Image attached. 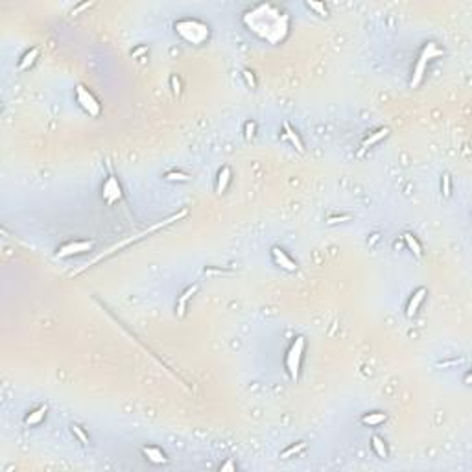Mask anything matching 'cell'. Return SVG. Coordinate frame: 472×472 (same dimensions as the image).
<instances>
[{
    "mask_svg": "<svg viewBox=\"0 0 472 472\" xmlns=\"http://www.w3.org/2000/svg\"><path fill=\"white\" fill-rule=\"evenodd\" d=\"M244 24L257 33L260 39H264L271 45L281 43L288 35L289 21L288 15L282 9L275 8L271 4H259L251 11L244 15Z\"/></svg>",
    "mask_w": 472,
    "mask_h": 472,
    "instance_id": "6da1fadb",
    "label": "cell"
},
{
    "mask_svg": "<svg viewBox=\"0 0 472 472\" xmlns=\"http://www.w3.org/2000/svg\"><path fill=\"white\" fill-rule=\"evenodd\" d=\"M175 31L190 45H201L209 39V26L196 19H184L175 24Z\"/></svg>",
    "mask_w": 472,
    "mask_h": 472,
    "instance_id": "7a4b0ae2",
    "label": "cell"
},
{
    "mask_svg": "<svg viewBox=\"0 0 472 472\" xmlns=\"http://www.w3.org/2000/svg\"><path fill=\"white\" fill-rule=\"evenodd\" d=\"M439 55H443V50L441 48H437V45L435 43H426L424 45V48H422V52H420L419 59H417V63H415V69H413V78H411V89H417L420 85V81H422V78H424V72H426V65L428 61H432L434 57H439Z\"/></svg>",
    "mask_w": 472,
    "mask_h": 472,
    "instance_id": "3957f363",
    "label": "cell"
},
{
    "mask_svg": "<svg viewBox=\"0 0 472 472\" xmlns=\"http://www.w3.org/2000/svg\"><path fill=\"white\" fill-rule=\"evenodd\" d=\"M305 338L299 336L295 338V341L291 343L288 354H286V369H288L289 378L293 382L299 380V373H301V362H303V352H305Z\"/></svg>",
    "mask_w": 472,
    "mask_h": 472,
    "instance_id": "277c9868",
    "label": "cell"
},
{
    "mask_svg": "<svg viewBox=\"0 0 472 472\" xmlns=\"http://www.w3.org/2000/svg\"><path fill=\"white\" fill-rule=\"evenodd\" d=\"M76 98H78V104L83 107L91 116H98L102 107H100L98 100L94 98V94H92L89 89H85L83 85H76Z\"/></svg>",
    "mask_w": 472,
    "mask_h": 472,
    "instance_id": "5b68a950",
    "label": "cell"
},
{
    "mask_svg": "<svg viewBox=\"0 0 472 472\" xmlns=\"http://www.w3.org/2000/svg\"><path fill=\"white\" fill-rule=\"evenodd\" d=\"M92 247H94V240H76V242H69V244L59 247L57 257H59V259H67V257H72V255L91 251Z\"/></svg>",
    "mask_w": 472,
    "mask_h": 472,
    "instance_id": "8992f818",
    "label": "cell"
},
{
    "mask_svg": "<svg viewBox=\"0 0 472 472\" xmlns=\"http://www.w3.org/2000/svg\"><path fill=\"white\" fill-rule=\"evenodd\" d=\"M102 196L105 199L109 205H114L116 201L122 199V186L118 183V179L114 175H109L104 183V188H102Z\"/></svg>",
    "mask_w": 472,
    "mask_h": 472,
    "instance_id": "52a82bcc",
    "label": "cell"
},
{
    "mask_svg": "<svg viewBox=\"0 0 472 472\" xmlns=\"http://www.w3.org/2000/svg\"><path fill=\"white\" fill-rule=\"evenodd\" d=\"M426 293H428V289L424 288V286H420V288H417L415 291H413L410 303H408V306H406V315H408V317H413V315L417 314L420 303H422L424 297H426Z\"/></svg>",
    "mask_w": 472,
    "mask_h": 472,
    "instance_id": "ba28073f",
    "label": "cell"
},
{
    "mask_svg": "<svg viewBox=\"0 0 472 472\" xmlns=\"http://www.w3.org/2000/svg\"><path fill=\"white\" fill-rule=\"evenodd\" d=\"M271 255H273L275 264H277V266H281L282 269H286V271H295V269H297V264L289 259L288 255L282 251L281 247H273V249H271Z\"/></svg>",
    "mask_w": 472,
    "mask_h": 472,
    "instance_id": "9c48e42d",
    "label": "cell"
},
{
    "mask_svg": "<svg viewBox=\"0 0 472 472\" xmlns=\"http://www.w3.org/2000/svg\"><path fill=\"white\" fill-rule=\"evenodd\" d=\"M142 454H144L146 459H148L150 463H153V465L168 463L166 454H164V452H162L160 448H157V446H144V448H142Z\"/></svg>",
    "mask_w": 472,
    "mask_h": 472,
    "instance_id": "30bf717a",
    "label": "cell"
},
{
    "mask_svg": "<svg viewBox=\"0 0 472 472\" xmlns=\"http://www.w3.org/2000/svg\"><path fill=\"white\" fill-rule=\"evenodd\" d=\"M282 128H284V137L289 140V144L293 146L295 150H297L299 153H305V144H303V140H301V137H299V133L291 126H289L288 122L282 124Z\"/></svg>",
    "mask_w": 472,
    "mask_h": 472,
    "instance_id": "8fae6325",
    "label": "cell"
},
{
    "mask_svg": "<svg viewBox=\"0 0 472 472\" xmlns=\"http://www.w3.org/2000/svg\"><path fill=\"white\" fill-rule=\"evenodd\" d=\"M196 291H198V284H194V286H190V288H186L183 293L179 295V299H177V315H179V317H183L184 315V312H186V303L190 301V297L196 293Z\"/></svg>",
    "mask_w": 472,
    "mask_h": 472,
    "instance_id": "7c38bea8",
    "label": "cell"
},
{
    "mask_svg": "<svg viewBox=\"0 0 472 472\" xmlns=\"http://www.w3.org/2000/svg\"><path fill=\"white\" fill-rule=\"evenodd\" d=\"M46 413H48V408H46V406H39L37 410H33L31 413H28V415L24 417V424H26V426H37V424L43 422Z\"/></svg>",
    "mask_w": 472,
    "mask_h": 472,
    "instance_id": "4fadbf2b",
    "label": "cell"
},
{
    "mask_svg": "<svg viewBox=\"0 0 472 472\" xmlns=\"http://www.w3.org/2000/svg\"><path fill=\"white\" fill-rule=\"evenodd\" d=\"M360 420H362L364 426H380L388 420V415L382 413V411H373V413H366Z\"/></svg>",
    "mask_w": 472,
    "mask_h": 472,
    "instance_id": "5bb4252c",
    "label": "cell"
},
{
    "mask_svg": "<svg viewBox=\"0 0 472 472\" xmlns=\"http://www.w3.org/2000/svg\"><path fill=\"white\" fill-rule=\"evenodd\" d=\"M231 177H233V172H231L229 166H223L220 172H218V181H216V192H218V194H223V192L227 190L229 183H231Z\"/></svg>",
    "mask_w": 472,
    "mask_h": 472,
    "instance_id": "9a60e30c",
    "label": "cell"
},
{
    "mask_svg": "<svg viewBox=\"0 0 472 472\" xmlns=\"http://www.w3.org/2000/svg\"><path fill=\"white\" fill-rule=\"evenodd\" d=\"M39 53H41V50H39L37 46H35V48H31V50H28V52L23 55V59L19 61V67H17V69L21 70V72H23V70H28L31 65H33V63L37 61Z\"/></svg>",
    "mask_w": 472,
    "mask_h": 472,
    "instance_id": "2e32d148",
    "label": "cell"
},
{
    "mask_svg": "<svg viewBox=\"0 0 472 472\" xmlns=\"http://www.w3.org/2000/svg\"><path fill=\"white\" fill-rule=\"evenodd\" d=\"M389 135V130L388 128H382V130H378V131H374V133H371L369 137L362 142V148L364 150H367V148H371V146H374L376 142H380L382 138H386Z\"/></svg>",
    "mask_w": 472,
    "mask_h": 472,
    "instance_id": "e0dca14e",
    "label": "cell"
},
{
    "mask_svg": "<svg viewBox=\"0 0 472 472\" xmlns=\"http://www.w3.org/2000/svg\"><path fill=\"white\" fill-rule=\"evenodd\" d=\"M402 238H404V242H406V245H408V249H410V251H413V255L420 259V257H422V247H420L419 240L411 235V233H404Z\"/></svg>",
    "mask_w": 472,
    "mask_h": 472,
    "instance_id": "ac0fdd59",
    "label": "cell"
},
{
    "mask_svg": "<svg viewBox=\"0 0 472 472\" xmlns=\"http://www.w3.org/2000/svg\"><path fill=\"white\" fill-rule=\"evenodd\" d=\"M371 446H373L374 454L378 457H382V459L388 457V446H386V443H384V439H382L380 435H373V437H371Z\"/></svg>",
    "mask_w": 472,
    "mask_h": 472,
    "instance_id": "d6986e66",
    "label": "cell"
},
{
    "mask_svg": "<svg viewBox=\"0 0 472 472\" xmlns=\"http://www.w3.org/2000/svg\"><path fill=\"white\" fill-rule=\"evenodd\" d=\"M306 448V443L305 441H299V443H295V445H291V446H288L286 450H282L281 452V457L282 459H289V457H293V456H299L303 450Z\"/></svg>",
    "mask_w": 472,
    "mask_h": 472,
    "instance_id": "ffe728a7",
    "label": "cell"
},
{
    "mask_svg": "<svg viewBox=\"0 0 472 472\" xmlns=\"http://www.w3.org/2000/svg\"><path fill=\"white\" fill-rule=\"evenodd\" d=\"M306 6L310 9H314L317 15H321V17H327L328 15V9H327V6L323 4V2H306Z\"/></svg>",
    "mask_w": 472,
    "mask_h": 472,
    "instance_id": "44dd1931",
    "label": "cell"
},
{
    "mask_svg": "<svg viewBox=\"0 0 472 472\" xmlns=\"http://www.w3.org/2000/svg\"><path fill=\"white\" fill-rule=\"evenodd\" d=\"M70 430H72V434H74L78 439H79V443H81V445H89V437H87V434L83 432V428L78 426V424H72V426H70Z\"/></svg>",
    "mask_w": 472,
    "mask_h": 472,
    "instance_id": "7402d4cb",
    "label": "cell"
},
{
    "mask_svg": "<svg viewBox=\"0 0 472 472\" xmlns=\"http://www.w3.org/2000/svg\"><path fill=\"white\" fill-rule=\"evenodd\" d=\"M164 179L166 181H190V175L181 174V172H168L164 175Z\"/></svg>",
    "mask_w": 472,
    "mask_h": 472,
    "instance_id": "603a6c76",
    "label": "cell"
},
{
    "mask_svg": "<svg viewBox=\"0 0 472 472\" xmlns=\"http://www.w3.org/2000/svg\"><path fill=\"white\" fill-rule=\"evenodd\" d=\"M450 192H452V181H450L448 174H443V196L448 198Z\"/></svg>",
    "mask_w": 472,
    "mask_h": 472,
    "instance_id": "cb8c5ba5",
    "label": "cell"
},
{
    "mask_svg": "<svg viewBox=\"0 0 472 472\" xmlns=\"http://www.w3.org/2000/svg\"><path fill=\"white\" fill-rule=\"evenodd\" d=\"M465 358H454V360H446V362H439L437 364V367H441V369H446V367H454V366H459V364H463Z\"/></svg>",
    "mask_w": 472,
    "mask_h": 472,
    "instance_id": "d4e9b609",
    "label": "cell"
},
{
    "mask_svg": "<svg viewBox=\"0 0 472 472\" xmlns=\"http://www.w3.org/2000/svg\"><path fill=\"white\" fill-rule=\"evenodd\" d=\"M170 83H172V91H174V94L175 96H179V94H181V81H179V78L172 76L170 78Z\"/></svg>",
    "mask_w": 472,
    "mask_h": 472,
    "instance_id": "484cf974",
    "label": "cell"
},
{
    "mask_svg": "<svg viewBox=\"0 0 472 472\" xmlns=\"http://www.w3.org/2000/svg\"><path fill=\"white\" fill-rule=\"evenodd\" d=\"M349 220H350L349 214H345V216H330L327 220V223L328 225H334V223H341V221H349Z\"/></svg>",
    "mask_w": 472,
    "mask_h": 472,
    "instance_id": "4316f807",
    "label": "cell"
},
{
    "mask_svg": "<svg viewBox=\"0 0 472 472\" xmlns=\"http://www.w3.org/2000/svg\"><path fill=\"white\" fill-rule=\"evenodd\" d=\"M244 78H245V81H247V85H249L251 89H255V87H257V81H255V76H253L251 70H244Z\"/></svg>",
    "mask_w": 472,
    "mask_h": 472,
    "instance_id": "83f0119b",
    "label": "cell"
},
{
    "mask_svg": "<svg viewBox=\"0 0 472 472\" xmlns=\"http://www.w3.org/2000/svg\"><path fill=\"white\" fill-rule=\"evenodd\" d=\"M220 471H221V472H236L235 461H231V459H229V461H225V463H223V465L220 467Z\"/></svg>",
    "mask_w": 472,
    "mask_h": 472,
    "instance_id": "f1b7e54d",
    "label": "cell"
},
{
    "mask_svg": "<svg viewBox=\"0 0 472 472\" xmlns=\"http://www.w3.org/2000/svg\"><path fill=\"white\" fill-rule=\"evenodd\" d=\"M255 137V122H245V138Z\"/></svg>",
    "mask_w": 472,
    "mask_h": 472,
    "instance_id": "f546056e",
    "label": "cell"
},
{
    "mask_svg": "<svg viewBox=\"0 0 472 472\" xmlns=\"http://www.w3.org/2000/svg\"><path fill=\"white\" fill-rule=\"evenodd\" d=\"M91 6H92L91 2H85V4H79V6H78L76 9H72V15H78V13H79V11H83V9L91 8Z\"/></svg>",
    "mask_w": 472,
    "mask_h": 472,
    "instance_id": "4dcf8cb0",
    "label": "cell"
},
{
    "mask_svg": "<svg viewBox=\"0 0 472 472\" xmlns=\"http://www.w3.org/2000/svg\"><path fill=\"white\" fill-rule=\"evenodd\" d=\"M144 52H148V48H146V46H142V48H138V50H135V52H133V57H137V55H140V53H144Z\"/></svg>",
    "mask_w": 472,
    "mask_h": 472,
    "instance_id": "1f68e13d",
    "label": "cell"
}]
</instances>
